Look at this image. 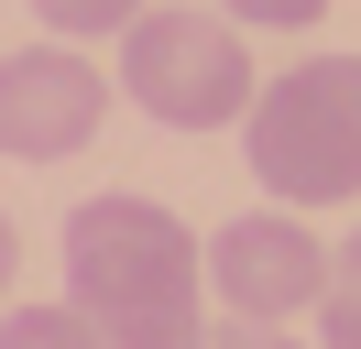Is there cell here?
I'll use <instances>...</instances> for the list:
<instances>
[{
	"label": "cell",
	"mask_w": 361,
	"mask_h": 349,
	"mask_svg": "<svg viewBox=\"0 0 361 349\" xmlns=\"http://www.w3.org/2000/svg\"><path fill=\"white\" fill-rule=\"evenodd\" d=\"M208 284H219L230 317H274L285 327L295 305H329V251H317L295 218H230L208 240Z\"/></svg>",
	"instance_id": "5"
},
{
	"label": "cell",
	"mask_w": 361,
	"mask_h": 349,
	"mask_svg": "<svg viewBox=\"0 0 361 349\" xmlns=\"http://www.w3.org/2000/svg\"><path fill=\"white\" fill-rule=\"evenodd\" d=\"M197 349H307V338H285L274 317H219V327H197Z\"/></svg>",
	"instance_id": "9"
},
{
	"label": "cell",
	"mask_w": 361,
	"mask_h": 349,
	"mask_svg": "<svg viewBox=\"0 0 361 349\" xmlns=\"http://www.w3.org/2000/svg\"><path fill=\"white\" fill-rule=\"evenodd\" d=\"M11 262H23V240H11V218H0V295H11Z\"/></svg>",
	"instance_id": "11"
},
{
	"label": "cell",
	"mask_w": 361,
	"mask_h": 349,
	"mask_svg": "<svg viewBox=\"0 0 361 349\" xmlns=\"http://www.w3.org/2000/svg\"><path fill=\"white\" fill-rule=\"evenodd\" d=\"M317 349H361V229L329 262V305H317Z\"/></svg>",
	"instance_id": "7"
},
{
	"label": "cell",
	"mask_w": 361,
	"mask_h": 349,
	"mask_svg": "<svg viewBox=\"0 0 361 349\" xmlns=\"http://www.w3.org/2000/svg\"><path fill=\"white\" fill-rule=\"evenodd\" d=\"M219 11H230V22H274V33H307L329 0H219Z\"/></svg>",
	"instance_id": "10"
},
{
	"label": "cell",
	"mask_w": 361,
	"mask_h": 349,
	"mask_svg": "<svg viewBox=\"0 0 361 349\" xmlns=\"http://www.w3.org/2000/svg\"><path fill=\"white\" fill-rule=\"evenodd\" d=\"M197 295H208V240H186L176 208L110 186L66 218V305L110 349H197Z\"/></svg>",
	"instance_id": "1"
},
{
	"label": "cell",
	"mask_w": 361,
	"mask_h": 349,
	"mask_svg": "<svg viewBox=\"0 0 361 349\" xmlns=\"http://www.w3.org/2000/svg\"><path fill=\"white\" fill-rule=\"evenodd\" d=\"M33 22H44L55 44H88V33H132L142 0H33Z\"/></svg>",
	"instance_id": "8"
},
{
	"label": "cell",
	"mask_w": 361,
	"mask_h": 349,
	"mask_svg": "<svg viewBox=\"0 0 361 349\" xmlns=\"http://www.w3.org/2000/svg\"><path fill=\"white\" fill-rule=\"evenodd\" d=\"M99 109H110V77H99L77 44L0 55V153H11V164H66L99 131Z\"/></svg>",
	"instance_id": "4"
},
{
	"label": "cell",
	"mask_w": 361,
	"mask_h": 349,
	"mask_svg": "<svg viewBox=\"0 0 361 349\" xmlns=\"http://www.w3.org/2000/svg\"><path fill=\"white\" fill-rule=\"evenodd\" d=\"M252 174L285 208H339L361 196V55H307L252 99Z\"/></svg>",
	"instance_id": "2"
},
{
	"label": "cell",
	"mask_w": 361,
	"mask_h": 349,
	"mask_svg": "<svg viewBox=\"0 0 361 349\" xmlns=\"http://www.w3.org/2000/svg\"><path fill=\"white\" fill-rule=\"evenodd\" d=\"M0 349H110V338H99L77 305H11V317H0Z\"/></svg>",
	"instance_id": "6"
},
{
	"label": "cell",
	"mask_w": 361,
	"mask_h": 349,
	"mask_svg": "<svg viewBox=\"0 0 361 349\" xmlns=\"http://www.w3.org/2000/svg\"><path fill=\"white\" fill-rule=\"evenodd\" d=\"M121 87L164 131H219L252 109V55L230 33V11H142L121 33Z\"/></svg>",
	"instance_id": "3"
}]
</instances>
